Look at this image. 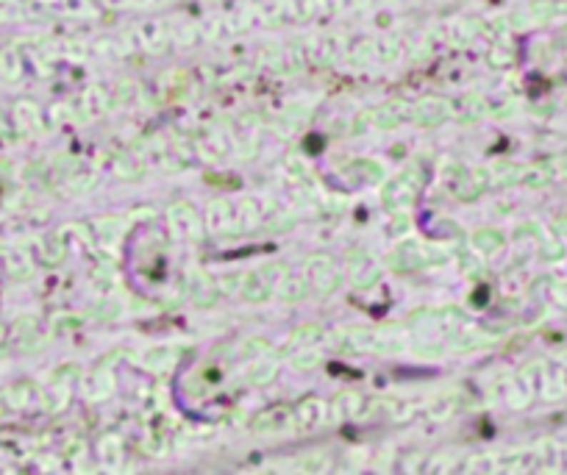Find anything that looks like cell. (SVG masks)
Wrapping results in <instances>:
<instances>
[{
    "instance_id": "cell-1",
    "label": "cell",
    "mask_w": 567,
    "mask_h": 475,
    "mask_svg": "<svg viewBox=\"0 0 567 475\" xmlns=\"http://www.w3.org/2000/svg\"><path fill=\"white\" fill-rule=\"evenodd\" d=\"M445 259H448L445 250L431 248L426 242H412V245H401L395 253H389L387 264L395 273H414V270H426L431 264H439Z\"/></svg>"
},
{
    "instance_id": "cell-2",
    "label": "cell",
    "mask_w": 567,
    "mask_h": 475,
    "mask_svg": "<svg viewBox=\"0 0 567 475\" xmlns=\"http://www.w3.org/2000/svg\"><path fill=\"white\" fill-rule=\"evenodd\" d=\"M420 186H423V170H420L417 164H409L406 170H401V173L395 175L387 186H384L381 200H384V206H387L389 211H401V209H406V206L417 198Z\"/></svg>"
},
{
    "instance_id": "cell-3",
    "label": "cell",
    "mask_w": 567,
    "mask_h": 475,
    "mask_svg": "<svg viewBox=\"0 0 567 475\" xmlns=\"http://www.w3.org/2000/svg\"><path fill=\"white\" fill-rule=\"evenodd\" d=\"M306 275H309L311 289L317 295H331V292H336V286L342 281V273H339L336 261L328 253H311L306 259Z\"/></svg>"
},
{
    "instance_id": "cell-4",
    "label": "cell",
    "mask_w": 567,
    "mask_h": 475,
    "mask_svg": "<svg viewBox=\"0 0 567 475\" xmlns=\"http://www.w3.org/2000/svg\"><path fill=\"white\" fill-rule=\"evenodd\" d=\"M451 114H453V103L448 98H439V95L420 98L417 103L409 106V120L423 125V128H434V125L445 123Z\"/></svg>"
},
{
    "instance_id": "cell-5",
    "label": "cell",
    "mask_w": 567,
    "mask_h": 475,
    "mask_svg": "<svg viewBox=\"0 0 567 475\" xmlns=\"http://www.w3.org/2000/svg\"><path fill=\"white\" fill-rule=\"evenodd\" d=\"M336 345L342 350H376V353L401 350V342L395 336H384V334H376V331H348Z\"/></svg>"
},
{
    "instance_id": "cell-6",
    "label": "cell",
    "mask_w": 567,
    "mask_h": 475,
    "mask_svg": "<svg viewBox=\"0 0 567 475\" xmlns=\"http://www.w3.org/2000/svg\"><path fill=\"white\" fill-rule=\"evenodd\" d=\"M167 217H170V228L179 239H184V242L201 239V220H198V214L189 203H173L167 209Z\"/></svg>"
},
{
    "instance_id": "cell-7",
    "label": "cell",
    "mask_w": 567,
    "mask_h": 475,
    "mask_svg": "<svg viewBox=\"0 0 567 475\" xmlns=\"http://www.w3.org/2000/svg\"><path fill=\"white\" fill-rule=\"evenodd\" d=\"M295 425V417H292V403H276L264 411H259L256 417L251 420V431L254 434H279L284 428Z\"/></svg>"
},
{
    "instance_id": "cell-8",
    "label": "cell",
    "mask_w": 567,
    "mask_h": 475,
    "mask_svg": "<svg viewBox=\"0 0 567 475\" xmlns=\"http://www.w3.org/2000/svg\"><path fill=\"white\" fill-rule=\"evenodd\" d=\"M367 411V400L364 395L359 392H353V389H345V392H339L331 398L328 403V417H331V423H348V420H356Z\"/></svg>"
},
{
    "instance_id": "cell-9",
    "label": "cell",
    "mask_w": 567,
    "mask_h": 475,
    "mask_svg": "<svg viewBox=\"0 0 567 475\" xmlns=\"http://www.w3.org/2000/svg\"><path fill=\"white\" fill-rule=\"evenodd\" d=\"M9 339L14 342V348L20 350V353H39V350L45 348V342H48V339L39 334V323H36L34 317H28V314L11 325Z\"/></svg>"
},
{
    "instance_id": "cell-10",
    "label": "cell",
    "mask_w": 567,
    "mask_h": 475,
    "mask_svg": "<svg viewBox=\"0 0 567 475\" xmlns=\"http://www.w3.org/2000/svg\"><path fill=\"white\" fill-rule=\"evenodd\" d=\"M348 270H351V284L359 289H370L378 281V264L370 259L367 250L356 248L353 253H348Z\"/></svg>"
},
{
    "instance_id": "cell-11",
    "label": "cell",
    "mask_w": 567,
    "mask_h": 475,
    "mask_svg": "<svg viewBox=\"0 0 567 475\" xmlns=\"http://www.w3.org/2000/svg\"><path fill=\"white\" fill-rule=\"evenodd\" d=\"M281 264H273V267H264V270H259V273H251L245 275V281H242V298L248 300V303H261V300L270 298V289H273V275L279 270Z\"/></svg>"
},
{
    "instance_id": "cell-12",
    "label": "cell",
    "mask_w": 567,
    "mask_h": 475,
    "mask_svg": "<svg viewBox=\"0 0 567 475\" xmlns=\"http://www.w3.org/2000/svg\"><path fill=\"white\" fill-rule=\"evenodd\" d=\"M206 223L214 234H236V209H234V203H226V200L209 203Z\"/></svg>"
},
{
    "instance_id": "cell-13",
    "label": "cell",
    "mask_w": 567,
    "mask_h": 475,
    "mask_svg": "<svg viewBox=\"0 0 567 475\" xmlns=\"http://www.w3.org/2000/svg\"><path fill=\"white\" fill-rule=\"evenodd\" d=\"M403 111H409L406 100H392V103H384V106H376L373 111H364L361 123H370L376 125V128H395V125L401 123Z\"/></svg>"
},
{
    "instance_id": "cell-14",
    "label": "cell",
    "mask_w": 567,
    "mask_h": 475,
    "mask_svg": "<svg viewBox=\"0 0 567 475\" xmlns=\"http://www.w3.org/2000/svg\"><path fill=\"white\" fill-rule=\"evenodd\" d=\"M328 414L326 403L317 398H303L298 403H292V417H295V428H314L323 417Z\"/></svg>"
},
{
    "instance_id": "cell-15",
    "label": "cell",
    "mask_w": 567,
    "mask_h": 475,
    "mask_svg": "<svg viewBox=\"0 0 567 475\" xmlns=\"http://www.w3.org/2000/svg\"><path fill=\"white\" fill-rule=\"evenodd\" d=\"M490 186V170H473V173H462L459 186H456V198L470 203V200L481 198L484 189Z\"/></svg>"
},
{
    "instance_id": "cell-16",
    "label": "cell",
    "mask_w": 567,
    "mask_h": 475,
    "mask_svg": "<svg viewBox=\"0 0 567 475\" xmlns=\"http://www.w3.org/2000/svg\"><path fill=\"white\" fill-rule=\"evenodd\" d=\"M67 256V242H64V234L61 231H53L51 236H45L42 248H39V261L45 267H59Z\"/></svg>"
},
{
    "instance_id": "cell-17",
    "label": "cell",
    "mask_w": 567,
    "mask_h": 475,
    "mask_svg": "<svg viewBox=\"0 0 567 475\" xmlns=\"http://www.w3.org/2000/svg\"><path fill=\"white\" fill-rule=\"evenodd\" d=\"M276 292H279V298L284 303H298V300H303L311 292V284L306 278H301V275H284L279 281V286H276Z\"/></svg>"
},
{
    "instance_id": "cell-18",
    "label": "cell",
    "mask_w": 567,
    "mask_h": 475,
    "mask_svg": "<svg viewBox=\"0 0 567 475\" xmlns=\"http://www.w3.org/2000/svg\"><path fill=\"white\" fill-rule=\"evenodd\" d=\"M487 114V100L481 98V95H476V92H470V95H464L459 103H456V120L459 123H476V120H481Z\"/></svg>"
},
{
    "instance_id": "cell-19",
    "label": "cell",
    "mask_w": 567,
    "mask_h": 475,
    "mask_svg": "<svg viewBox=\"0 0 567 475\" xmlns=\"http://www.w3.org/2000/svg\"><path fill=\"white\" fill-rule=\"evenodd\" d=\"M3 267H6V273L11 275V278H17V281H26L34 275V261H31V256H28L26 250H9V253H3Z\"/></svg>"
},
{
    "instance_id": "cell-20",
    "label": "cell",
    "mask_w": 567,
    "mask_h": 475,
    "mask_svg": "<svg viewBox=\"0 0 567 475\" xmlns=\"http://www.w3.org/2000/svg\"><path fill=\"white\" fill-rule=\"evenodd\" d=\"M136 36L142 39L145 50H164V45L170 42V31L161 23H145L136 31Z\"/></svg>"
},
{
    "instance_id": "cell-21",
    "label": "cell",
    "mask_w": 567,
    "mask_h": 475,
    "mask_svg": "<svg viewBox=\"0 0 567 475\" xmlns=\"http://www.w3.org/2000/svg\"><path fill=\"white\" fill-rule=\"evenodd\" d=\"M189 298L195 306H211L217 300V284H211L206 275H192V284H189Z\"/></svg>"
},
{
    "instance_id": "cell-22",
    "label": "cell",
    "mask_w": 567,
    "mask_h": 475,
    "mask_svg": "<svg viewBox=\"0 0 567 475\" xmlns=\"http://www.w3.org/2000/svg\"><path fill=\"white\" fill-rule=\"evenodd\" d=\"M320 336H323V328L317 323L301 325V328L292 331V336H289V342H286V353H298V350L309 348V345H314Z\"/></svg>"
},
{
    "instance_id": "cell-23",
    "label": "cell",
    "mask_w": 567,
    "mask_h": 475,
    "mask_svg": "<svg viewBox=\"0 0 567 475\" xmlns=\"http://www.w3.org/2000/svg\"><path fill=\"white\" fill-rule=\"evenodd\" d=\"M473 248L481 253H495L498 248H503V234L495 228H478L473 234Z\"/></svg>"
},
{
    "instance_id": "cell-24",
    "label": "cell",
    "mask_w": 567,
    "mask_h": 475,
    "mask_svg": "<svg viewBox=\"0 0 567 475\" xmlns=\"http://www.w3.org/2000/svg\"><path fill=\"white\" fill-rule=\"evenodd\" d=\"M551 170H548V164H545V159L537 161V164H531V167H523L520 170V184H526V186H545V184H551Z\"/></svg>"
},
{
    "instance_id": "cell-25",
    "label": "cell",
    "mask_w": 567,
    "mask_h": 475,
    "mask_svg": "<svg viewBox=\"0 0 567 475\" xmlns=\"http://www.w3.org/2000/svg\"><path fill=\"white\" fill-rule=\"evenodd\" d=\"M520 170H523V167H517L512 161H495L490 170V181L492 184H498V186L517 184V181H520Z\"/></svg>"
},
{
    "instance_id": "cell-26",
    "label": "cell",
    "mask_w": 567,
    "mask_h": 475,
    "mask_svg": "<svg viewBox=\"0 0 567 475\" xmlns=\"http://www.w3.org/2000/svg\"><path fill=\"white\" fill-rule=\"evenodd\" d=\"M101 459H104L106 467H120L123 448H120V439L114 434H106L104 439H101Z\"/></svg>"
},
{
    "instance_id": "cell-27",
    "label": "cell",
    "mask_w": 567,
    "mask_h": 475,
    "mask_svg": "<svg viewBox=\"0 0 567 475\" xmlns=\"http://www.w3.org/2000/svg\"><path fill=\"white\" fill-rule=\"evenodd\" d=\"M276 373H279V364L273 359H259L256 364L248 370V381L251 384H267V381H273Z\"/></svg>"
},
{
    "instance_id": "cell-28",
    "label": "cell",
    "mask_w": 567,
    "mask_h": 475,
    "mask_svg": "<svg viewBox=\"0 0 567 475\" xmlns=\"http://www.w3.org/2000/svg\"><path fill=\"white\" fill-rule=\"evenodd\" d=\"M478 31H481V23H478V20H459V23L451 25V39H453V42H470Z\"/></svg>"
},
{
    "instance_id": "cell-29",
    "label": "cell",
    "mask_w": 567,
    "mask_h": 475,
    "mask_svg": "<svg viewBox=\"0 0 567 475\" xmlns=\"http://www.w3.org/2000/svg\"><path fill=\"white\" fill-rule=\"evenodd\" d=\"M512 59H515V53H512V48L506 45H498V48L490 50V56H487V61H490V67H495V70H503L506 64H512Z\"/></svg>"
},
{
    "instance_id": "cell-30",
    "label": "cell",
    "mask_w": 567,
    "mask_h": 475,
    "mask_svg": "<svg viewBox=\"0 0 567 475\" xmlns=\"http://www.w3.org/2000/svg\"><path fill=\"white\" fill-rule=\"evenodd\" d=\"M348 170H359V173H364L367 181H381V175H384V170H381L378 164H373V161H367V159L351 161V164H348Z\"/></svg>"
},
{
    "instance_id": "cell-31",
    "label": "cell",
    "mask_w": 567,
    "mask_h": 475,
    "mask_svg": "<svg viewBox=\"0 0 567 475\" xmlns=\"http://www.w3.org/2000/svg\"><path fill=\"white\" fill-rule=\"evenodd\" d=\"M373 53H378V45H376V42H359V45L353 48V53H351V59L359 61V64H364V61L373 59Z\"/></svg>"
},
{
    "instance_id": "cell-32",
    "label": "cell",
    "mask_w": 567,
    "mask_h": 475,
    "mask_svg": "<svg viewBox=\"0 0 567 475\" xmlns=\"http://www.w3.org/2000/svg\"><path fill=\"white\" fill-rule=\"evenodd\" d=\"M545 164H548V170L553 178H562L567 181V153L565 156H553V159H545Z\"/></svg>"
},
{
    "instance_id": "cell-33",
    "label": "cell",
    "mask_w": 567,
    "mask_h": 475,
    "mask_svg": "<svg viewBox=\"0 0 567 475\" xmlns=\"http://www.w3.org/2000/svg\"><path fill=\"white\" fill-rule=\"evenodd\" d=\"M540 256L545 261H559V259L565 256V248H562L559 242H545L540 248Z\"/></svg>"
},
{
    "instance_id": "cell-34",
    "label": "cell",
    "mask_w": 567,
    "mask_h": 475,
    "mask_svg": "<svg viewBox=\"0 0 567 475\" xmlns=\"http://www.w3.org/2000/svg\"><path fill=\"white\" fill-rule=\"evenodd\" d=\"M292 364H295L298 370H311V367L317 364V356H314V353H306V350H298V356L292 359Z\"/></svg>"
},
{
    "instance_id": "cell-35",
    "label": "cell",
    "mask_w": 567,
    "mask_h": 475,
    "mask_svg": "<svg viewBox=\"0 0 567 475\" xmlns=\"http://www.w3.org/2000/svg\"><path fill=\"white\" fill-rule=\"evenodd\" d=\"M206 181L209 184H214V186H226V189H236V186H239V181H236V178H229V175L206 173Z\"/></svg>"
},
{
    "instance_id": "cell-36",
    "label": "cell",
    "mask_w": 567,
    "mask_h": 475,
    "mask_svg": "<svg viewBox=\"0 0 567 475\" xmlns=\"http://www.w3.org/2000/svg\"><path fill=\"white\" fill-rule=\"evenodd\" d=\"M409 223H412V220H409V214L398 211V214H395V220H392V228H389V231H392V234H406V231H409Z\"/></svg>"
},
{
    "instance_id": "cell-37",
    "label": "cell",
    "mask_w": 567,
    "mask_h": 475,
    "mask_svg": "<svg viewBox=\"0 0 567 475\" xmlns=\"http://www.w3.org/2000/svg\"><path fill=\"white\" fill-rule=\"evenodd\" d=\"M462 264L467 267L464 273L470 275V278H478V275H481V264H478V261H476L470 253H464V256H462Z\"/></svg>"
},
{
    "instance_id": "cell-38",
    "label": "cell",
    "mask_w": 567,
    "mask_h": 475,
    "mask_svg": "<svg viewBox=\"0 0 567 475\" xmlns=\"http://www.w3.org/2000/svg\"><path fill=\"white\" fill-rule=\"evenodd\" d=\"M553 231H556V234H562V236H567V214H556V217H553Z\"/></svg>"
},
{
    "instance_id": "cell-39",
    "label": "cell",
    "mask_w": 567,
    "mask_h": 475,
    "mask_svg": "<svg viewBox=\"0 0 567 475\" xmlns=\"http://www.w3.org/2000/svg\"><path fill=\"white\" fill-rule=\"evenodd\" d=\"M6 342H9V331H6V325L0 323V353L6 350Z\"/></svg>"
},
{
    "instance_id": "cell-40",
    "label": "cell",
    "mask_w": 567,
    "mask_h": 475,
    "mask_svg": "<svg viewBox=\"0 0 567 475\" xmlns=\"http://www.w3.org/2000/svg\"><path fill=\"white\" fill-rule=\"evenodd\" d=\"M106 6H114V9H123V6H131L134 0H104Z\"/></svg>"
},
{
    "instance_id": "cell-41",
    "label": "cell",
    "mask_w": 567,
    "mask_h": 475,
    "mask_svg": "<svg viewBox=\"0 0 567 475\" xmlns=\"http://www.w3.org/2000/svg\"><path fill=\"white\" fill-rule=\"evenodd\" d=\"M6 411H11V409H9V403H6V395H3V389H0V417H6Z\"/></svg>"
},
{
    "instance_id": "cell-42",
    "label": "cell",
    "mask_w": 567,
    "mask_h": 475,
    "mask_svg": "<svg viewBox=\"0 0 567 475\" xmlns=\"http://www.w3.org/2000/svg\"><path fill=\"white\" fill-rule=\"evenodd\" d=\"M556 14H567V0H562V3H556Z\"/></svg>"
}]
</instances>
